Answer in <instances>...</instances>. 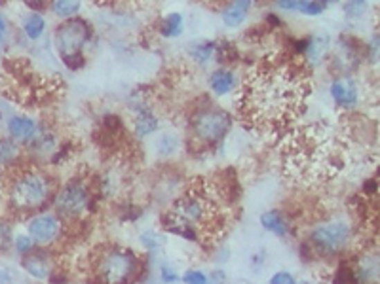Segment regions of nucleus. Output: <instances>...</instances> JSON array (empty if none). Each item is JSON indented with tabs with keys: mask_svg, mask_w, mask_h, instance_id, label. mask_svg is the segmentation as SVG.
<instances>
[{
	"mask_svg": "<svg viewBox=\"0 0 380 284\" xmlns=\"http://www.w3.org/2000/svg\"><path fill=\"white\" fill-rule=\"evenodd\" d=\"M310 78L300 65L264 61L249 73L238 101L239 120L257 133H280L305 112Z\"/></svg>",
	"mask_w": 380,
	"mask_h": 284,
	"instance_id": "nucleus-1",
	"label": "nucleus"
},
{
	"mask_svg": "<svg viewBox=\"0 0 380 284\" xmlns=\"http://www.w3.org/2000/svg\"><path fill=\"white\" fill-rule=\"evenodd\" d=\"M15 247H17L19 252H29L30 248H33V240H30V237H17L15 239Z\"/></svg>",
	"mask_w": 380,
	"mask_h": 284,
	"instance_id": "nucleus-25",
	"label": "nucleus"
},
{
	"mask_svg": "<svg viewBox=\"0 0 380 284\" xmlns=\"http://www.w3.org/2000/svg\"><path fill=\"white\" fill-rule=\"evenodd\" d=\"M57 235H60V222H57V218H53L50 214H44V216H37L35 220H30L29 237L40 243V245L52 243Z\"/></svg>",
	"mask_w": 380,
	"mask_h": 284,
	"instance_id": "nucleus-10",
	"label": "nucleus"
},
{
	"mask_svg": "<svg viewBox=\"0 0 380 284\" xmlns=\"http://www.w3.org/2000/svg\"><path fill=\"white\" fill-rule=\"evenodd\" d=\"M185 283L187 284H209L208 278L203 273L200 271H188L187 275H185Z\"/></svg>",
	"mask_w": 380,
	"mask_h": 284,
	"instance_id": "nucleus-22",
	"label": "nucleus"
},
{
	"mask_svg": "<svg viewBox=\"0 0 380 284\" xmlns=\"http://www.w3.org/2000/svg\"><path fill=\"white\" fill-rule=\"evenodd\" d=\"M282 169L298 184H325L346 163V142L333 127L321 122L297 125L280 146Z\"/></svg>",
	"mask_w": 380,
	"mask_h": 284,
	"instance_id": "nucleus-2",
	"label": "nucleus"
},
{
	"mask_svg": "<svg viewBox=\"0 0 380 284\" xmlns=\"http://www.w3.org/2000/svg\"><path fill=\"white\" fill-rule=\"evenodd\" d=\"M331 95L341 106H346L350 108L358 101V95H356V89L352 86L350 82H333L331 86Z\"/></svg>",
	"mask_w": 380,
	"mask_h": 284,
	"instance_id": "nucleus-11",
	"label": "nucleus"
},
{
	"mask_svg": "<svg viewBox=\"0 0 380 284\" xmlns=\"http://www.w3.org/2000/svg\"><path fill=\"white\" fill-rule=\"evenodd\" d=\"M181 25H183V17L179 14H170L162 23V32L165 37H173L181 30Z\"/></svg>",
	"mask_w": 380,
	"mask_h": 284,
	"instance_id": "nucleus-19",
	"label": "nucleus"
},
{
	"mask_svg": "<svg viewBox=\"0 0 380 284\" xmlns=\"http://www.w3.org/2000/svg\"><path fill=\"white\" fill-rule=\"evenodd\" d=\"M249 8H251V2H247V0H238V2L230 4L224 12V23L228 27H238L239 23L244 21Z\"/></svg>",
	"mask_w": 380,
	"mask_h": 284,
	"instance_id": "nucleus-14",
	"label": "nucleus"
},
{
	"mask_svg": "<svg viewBox=\"0 0 380 284\" xmlns=\"http://www.w3.org/2000/svg\"><path fill=\"white\" fill-rule=\"evenodd\" d=\"M270 284H295V278L289 273H285V271H280L276 273L274 277L270 278Z\"/></svg>",
	"mask_w": 380,
	"mask_h": 284,
	"instance_id": "nucleus-23",
	"label": "nucleus"
},
{
	"mask_svg": "<svg viewBox=\"0 0 380 284\" xmlns=\"http://www.w3.org/2000/svg\"><path fill=\"white\" fill-rule=\"evenodd\" d=\"M211 89L215 91L217 95H224L226 91H230L232 86H234V78L228 70H217V73L211 74Z\"/></svg>",
	"mask_w": 380,
	"mask_h": 284,
	"instance_id": "nucleus-15",
	"label": "nucleus"
},
{
	"mask_svg": "<svg viewBox=\"0 0 380 284\" xmlns=\"http://www.w3.org/2000/svg\"><path fill=\"white\" fill-rule=\"evenodd\" d=\"M88 205H90V191L80 180L65 184L55 196V209L67 218H76L88 209Z\"/></svg>",
	"mask_w": 380,
	"mask_h": 284,
	"instance_id": "nucleus-9",
	"label": "nucleus"
},
{
	"mask_svg": "<svg viewBox=\"0 0 380 284\" xmlns=\"http://www.w3.org/2000/svg\"><path fill=\"white\" fill-rule=\"evenodd\" d=\"M23 267L29 271L33 277L46 278L50 273V263L42 254H30L23 260Z\"/></svg>",
	"mask_w": 380,
	"mask_h": 284,
	"instance_id": "nucleus-13",
	"label": "nucleus"
},
{
	"mask_svg": "<svg viewBox=\"0 0 380 284\" xmlns=\"http://www.w3.org/2000/svg\"><path fill=\"white\" fill-rule=\"evenodd\" d=\"M323 8H325V4H320V2H305L302 8H300V12L314 15V14H320V12H323Z\"/></svg>",
	"mask_w": 380,
	"mask_h": 284,
	"instance_id": "nucleus-24",
	"label": "nucleus"
},
{
	"mask_svg": "<svg viewBox=\"0 0 380 284\" xmlns=\"http://www.w3.org/2000/svg\"><path fill=\"white\" fill-rule=\"evenodd\" d=\"M302 284H310V283H302Z\"/></svg>",
	"mask_w": 380,
	"mask_h": 284,
	"instance_id": "nucleus-30",
	"label": "nucleus"
},
{
	"mask_svg": "<svg viewBox=\"0 0 380 284\" xmlns=\"http://www.w3.org/2000/svg\"><path fill=\"white\" fill-rule=\"evenodd\" d=\"M53 12L61 17H71L75 15L78 10H80V4L78 2H71V0H57L53 2Z\"/></svg>",
	"mask_w": 380,
	"mask_h": 284,
	"instance_id": "nucleus-18",
	"label": "nucleus"
},
{
	"mask_svg": "<svg viewBox=\"0 0 380 284\" xmlns=\"http://www.w3.org/2000/svg\"><path fill=\"white\" fill-rule=\"evenodd\" d=\"M350 227L341 220L325 222L312 231V247L321 254H335L348 243Z\"/></svg>",
	"mask_w": 380,
	"mask_h": 284,
	"instance_id": "nucleus-8",
	"label": "nucleus"
},
{
	"mask_svg": "<svg viewBox=\"0 0 380 284\" xmlns=\"http://www.w3.org/2000/svg\"><path fill=\"white\" fill-rule=\"evenodd\" d=\"M261 224L264 229H269V231L276 235H285V231H287L284 220H282V216L278 212H264L261 216Z\"/></svg>",
	"mask_w": 380,
	"mask_h": 284,
	"instance_id": "nucleus-16",
	"label": "nucleus"
},
{
	"mask_svg": "<svg viewBox=\"0 0 380 284\" xmlns=\"http://www.w3.org/2000/svg\"><path fill=\"white\" fill-rule=\"evenodd\" d=\"M10 243V231L4 224H0V247H6Z\"/></svg>",
	"mask_w": 380,
	"mask_h": 284,
	"instance_id": "nucleus-26",
	"label": "nucleus"
},
{
	"mask_svg": "<svg viewBox=\"0 0 380 284\" xmlns=\"http://www.w3.org/2000/svg\"><path fill=\"white\" fill-rule=\"evenodd\" d=\"M137 275V260L126 248H109L97 260L99 284H129Z\"/></svg>",
	"mask_w": 380,
	"mask_h": 284,
	"instance_id": "nucleus-7",
	"label": "nucleus"
},
{
	"mask_svg": "<svg viewBox=\"0 0 380 284\" xmlns=\"http://www.w3.org/2000/svg\"><path fill=\"white\" fill-rule=\"evenodd\" d=\"M305 2H280V6L285 8V10H300Z\"/></svg>",
	"mask_w": 380,
	"mask_h": 284,
	"instance_id": "nucleus-27",
	"label": "nucleus"
},
{
	"mask_svg": "<svg viewBox=\"0 0 380 284\" xmlns=\"http://www.w3.org/2000/svg\"><path fill=\"white\" fill-rule=\"evenodd\" d=\"M219 220L221 214L215 201L203 189H190L188 193L177 199L165 214L168 227L188 239H196L198 229L200 231L215 229L219 226Z\"/></svg>",
	"mask_w": 380,
	"mask_h": 284,
	"instance_id": "nucleus-3",
	"label": "nucleus"
},
{
	"mask_svg": "<svg viewBox=\"0 0 380 284\" xmlns=\"http://www.w3.org/2000/svg\"><path fill=\"white\" fill-rule=\"evenodd\" d=\"M8 131L14 139H29L30 135L35 133V124L29 117L15 116L8 122Z\"/></svg>",
	"mask_w": 380,
	"mask_h": 284,
	"instance_id": "nucleus-12",
	"label": "nucleus"
},
{
	"mask_svg": "<svg viewBox=\"0 0 380 284\" xmlns=\"http://www.w3.org/2000/svg\"><path fill=\"white\" fill-rule=\"evenodd\" d=\"M156 129V120L150 116L149 112H143L139 120H137V135H147V133Z\"/></svg>",
	"mask_w": 380,
	"mask_h": 284,
	"instance_id": "nucleus-20",
	"label": "nucleus"
},
{
	"mask_svg": "<svg viewBox=\"0 0 380 284\" xmlns=\"http://www.w3.org/2000/svg\"><path fill=\"white\" fill-rule=\"evenodd\" d=\"M15 153H17V146H15L14 140L0 139V163L12 160Z\"/></svg>",
	"mask_w": 380,
	"mask_h": 284,
	"instance_id": "nucleus-21",
	"label": "nucleus"
},
{
	"mask_svg": "<svg viewBox=\"0 0 380 284\" xmlns=\"http://www.w3.org/2000/svg\"><path fill=\"white\" fill-rule=\"evenodd\" d=\"M53 184L50 176L38 169L15 171L6 182V199L17 212L37 211L52 197Z\"/></svg>",
	"mask_w": 380,
	"mask_h": 284,
	"instance_id": "nucleus-4",
	"label": "nucleus"
},
{
	"mask_svg": "<svg viewBox=\"0 0 380 284\" xmlns=\"http://www.w3.org/2000/svg\"><path fill=\"white\" fill-rule=\"evenodd\" d=\"M42 30H44V19L38 14L29 15L27 21H25V32H27V37L38 38L42 35Z\"/></svg>",
	"mask_w": 380,
	"mask_h": 284,
	"instance_id": "nucleus-17",
	"label": "nucleus"
},
{
	"mask_svg": "<svg viewBox=\"0 0 380 284\" xmlns=\"http://www.w3.org/2000/svg\"><path fill=\"white\" fill-rule=\"evenodd\" d=\"M90 23L84 21L80 17H71L55 29V48L69 68H76V66L82 65V48L90 40Z\"/></svg>",
	"mask_w": 380,
	"mask_h": 284,
	"instance_id": "nucleus-5",
	"label": "nucleus"
},
{
	"mask_svg": "<svg viewBox=\"0 0 380 284\" xmlns=\"http://www.w3.org/2000/svg\"><path fill=\"white\" fill-rule=\"evenodd\" d=\"M4 37V21H2V17H0V40Z\"/></svg>",
	"mask_w": 380,
	"mask_h": 284,
	"instance_id": "nucleus-29",
	"label": "nucleus"
},
{
	"mask_svg": "<svg viewBox=\"0 0 380 284\" xmlns=\"http://www.w3.org/2000/svg\"><path fill=\"white\" fill-rule=\"evenodd\" d=\"M164 278H165V281H170V283H173V281H177V277L173 275L172 271H168V269H164Z\"/></svg>",
	"mask_w": 380,
	"mask_h": 284,
	"instance_id": "nucleus-28",
	"label": "nucleus"
},
{
	"mask_svg": "<svg viewBox=\"0 0 380 284\" xmlns=\"http://www.w3.org/2000/svg\"><path fill=\"white\" fill-rule=\"evenodd\" d=\"M230 116L224 110H200L190 120V142L196 144L198 150L211 148L224 139V135L230 131Z\"/></svg>",
	"mask_w": 380,
	"mask_h": 284,
	"instance_id": "nucleus-6",
	"label": "nucleus"
}]
</instances>
